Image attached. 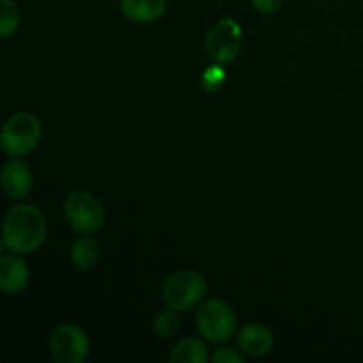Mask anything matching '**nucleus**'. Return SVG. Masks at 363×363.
Returning <instances> with one entry per match:
<instances>
[{
	"label": "nucleus",
	"mask_w": 363,
	"mask_h": 363,
	"mask_svg": "<svg viewBox=\"0 0 363 363\" xmlns=\"http://www.w3.org/2000/svg\"><path fill=\"white\" fill-rule=\"evenodd\" d=\"M48 227L45 215L34 204H16L6 213L2 240L7 250L20 255L38 252L46 241Z\"/></svg>",
	"instance_id": "nucleus-1"
},
{
	"label": "nucleus",
	"mask_w": 363,
	"mask_h": 363,
	"mask_svg": "<svg viewBox=\"0 0 363 363\" xmlns=\"http://www.w3.org/2000/svg\"><path fill=\"white\" fill-rule=\"evenodd\" d=\"M43 124L30 112L13 113L0 128V149L11 158H21L38 147Z\"/></svg>",
	"instance_id": "nucleus-2"
},
{
	"label": "nucleus",
	"mask_w": 363,
	"mask_h": 363,
	"mask_svg": "<svg viewBox=\"0 0 363 363\" xmlns=\"http://www.w3.org/2000/svg\"><path fill=\"white\" fill-rule=\"evenodd\" d=\"M195 326L208 342L223 344L236 335L238 319L225 301L211 298L197 308Z\"/></svg>",
	"instance_id": "nucleus-3"
},
{
	"label": "nucleus",
	"mask_w": 363,
	"mask_h": 363,
	"mask_svg": "<svg viewBox=\"0 0 363 363\" xmlns=\"http://www.w3.org/2000/svg\"><path fill=\"white\" fill-rule=\"evenodd\" d=\"M208 293V282L194 269H181L165 280L162 289L163 301L169 308L186 312L201 303Z\"/></svg>",
	"instance_id": "nucleus-4"
},
{
	"label": "nucleus",
	"mask_w": 363,
	"mask_h": 363,
	"mask_svg": "<svg viewBox=\"0 0 363 363\" xmlns=\"http://www.w3.org/2000/svg\"><path fill=\"white\" fill-rule=\"evenodd\" d=\"M64 216L78 234H94L105 223V208L98 197L84 190L73 191L64 201Z\"/></svg>",
	"instance_id": "nucleus-5"
},
{
	"label": "nucleus",
	"mask_w": 363,
	"mask_h": 363,
	"mask_svg": "<svg viewBox=\"0 0 363 363\" xmlns=\"http://www.w3.org/2000/svg\"><path fill=\"white\" fill-rule=\"evenodd\" d=\"M89 351L91 342L87 333L73 323L57 326L50 335V354L57 363H84Z\"/></svg>",
	"instance_id": "nucleus-6"
},
{
	"label": "nucleus",
	"mask_w": 363,
	"mask_h": 363,
	"mask_svg": "<svg viewBox=\"0 0 363 363\" xmlns=\"http://www.w3.org/2000/svg\"><path fill=\"white\" fill-rule=\"evenodd\" d=\"M243 28L233 18H222L206 38V52L215 62L230 64L241 52Z\"/></svg>",
	"instance_id": "nucleus-7"
},
{
	"label": "nucleus",
	"mask_w": 363,
	"mask_h": 363,
	"mask_svg": "<svg viewBox=\"0 0 363 363\" xmlns=\"http://www.w3.org/2000/svg\"><path fill=\"white\" fill-rule=\"evenodd\" d=\"M34 186V174L27 163L20 158H13L0 170V188L11 201H23Z\"/></svg>",
	"instance_id": "nucleus-8"
},
{
	"label": "nucleus",
	"mask_w": 363,
	"mask_h": 363,
	"mask_svg": "<svg viewBox=\"0 0 363 363\" xmlns=\"http://www.w3.org/2000/svg\"><path fill=\"white\" fill-rule=\"evenodd\" d=\"M30 272L20 254H6L0 257V293L7 296L21 294L28 286Z\"/></svg>",
	"instance_id": "nucleus-9"
},
{
	"label": "nucleus",
	"mask_w": 363,
	"mask_h": 363,
	"mask_svg": "<svg viewBox=\"0 0 363 363\" xmlns=\"http://www.w3.org/2000/svg\"><path fill=\"white\" fill-rule=\"evenodd\" d=\"M273 344H275V339H273L272 330L259 323H250L238 333V347L247 357H264L273 350Z\"/></svg>",
	"instance_id": "nucleus-10"
},
{
	"label": "nucleus",
	"mask_w": 363,
	"mask_h": 363,
	"mask_svg": "<svg viewBox=\"0 0 363 363\" xmlns=\"http://www.w3.org/2000/svg\"><path fill=\"white\" fill-rule=\"evenodd\" d=\"M121 13L135 23H155L167 13V0H121Z\"/></svg>",
	"instance_id": "nucleus-11"
},
{
	"label": "nucleus",
	"mask_w": 363,
	"mask_h": 363,
	"mask_svg": "<svg viewBox=\"0 0 363 363\" xmlns=\"http://www.w3.org/2000/svg\"><path fill=\"white\" fill-rule=\"evenodd\" d=\"M208 360V346L197 337H186L179 340L169 354L170 363H206Z\"/></svg>",
	"instance_id": "nucleus-12"
},
{
	"label": "nucleus",
	"mask_w": 363,
	"mask_h": 363,
	"mask_svg": "<svg viewBox=\"0 0 363 363\" xmlns=\"http://www.w3.org/2000/svg\"><path fill=\"white\" fill-rule=\"evenodd\" d=\"M99 261V245L91 234H82L71 247V262L82 272L96 268Z\"/></svg>",
	"instance_id": "nucleus-13"
},
{
	"label": "nucleus",
	"mask_w": 363,
	"mask_h": 363,
	"mask_svg": "<svg viewBox=\"0 0 363 363\" xmlns=\"http://www.w3.org/2000/svg\"><path fill=\"white\" fill-rule=\"evenodd\" d=\"M21 23V11L14 0H0V39L16 34Z\"/></svg>",
	"instance_id": "nucleus-14"
},
{
	"label": "nucleus",
	"mask_w": 363,
	"mask_h": 363,
	"mask_svg": "<svg viewBox=\"0 0 363 363\" xmlns=\"http://www.w3.org/2000/svg\"><path fill=\"white\" fill-rule=\"evenodd\" d=\"M152 328H155V333L160 339H170V337H174L181 330L179 312L169 307L165 311L158 312L155 321H152Z\"/></svg>",
	"instance_id": "nucleus-15"
},
{
	"label": "nucleus",
	"mask_w": 363,
	"mask_h": 363,
	"mask_svg": "<svg viewBox=\"0 0 363 363\" xmlns=\"http://www.w3.org/2000/svg\"><path fill=\"white\" fill-rule=\"evenodd\" d=\"M227 80V71L223 64L215 62L202 73V87L208 92H216L223 87Z\"/></svg>",
	"instance_id": "nucleus-16"
},
{
	"label": "nucleus",
	"mask_w": 363,
	"mask_h": 363,
	"mask_svg": "<svg viewBox=\"0 0 363 363\" xmlns=\"http://www.w3.org/2000/svg\"><path fill=\"white\" fill-rule=\"evenodd\" d=\"M211 360L215 363H245L247 362V354L236 347L223 346L218 347L215 353L211 354Z\"/></svg>",
	"instance_id": "nucleus-17"
},
{
	"label": "nucleus",
	"mask_w": 363,
	"mask_h": 363,
	"mask_svg": "<svg viewBox=\"0 0 363 363\" xmlns=\"http://www.w3.org/2000/svg\"><path fill=\"white\" fill-rule=\"evenodd\" d=\"M252 7L261 14H275L282 7L284 0H250Z\"/></svg>",
	"instance_id": "nucleus-18"
},
{
	"label": "nucleus",
	"mask_w": 363,
	"mask_h": 363,
	"mask_svg": "<svg viewBox=\"0 0 363 363\" xmlns=\"http://www.w3.org/2000/svg\"><path fill=\"white\" fill-rule=\"evenodd\" d=\"M4 248H6V243H4V240H2V234H0V257H2V252H4Z\"/></svg>",
	"instance_id": "nucleus-19"
}]
</instances>
